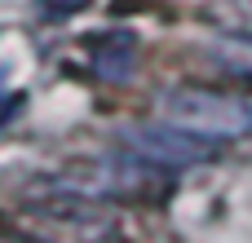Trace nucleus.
Returning a JSON list of instances; mask_svg holds the SVG:
<instances>
[{"label": "nucleus", "mask_w": 252, "mask_h": 243, "mask_svg": "<svg viewBox=\"0 0 252 243\" xmlns=\"http://www.w3.org/2000/svg\"><path fill=\"white\" fill-rule=\"evenodd\" d=\"M22 102H27L22 93H4V89H0V124H4L13 111H22Z\"/></svg>", "instance_id": "5"}, {"label": "nucleus", "mask_w": 252, "mask_h": 243, "mask_svg": "<svg viewBox=\"0 0 252 243\" xmlns=\"http://www.w3.org/2000/svg\"><path fill=\"white\" fill-rule=\"evenodd\" d=\"M80 9V0H44V13H71Z\"/></svg>", "instance_id": "6"}, {"label": "nucleus", "mask_w": 252, "mask_h": 243, "mask_svg": "<svg viewBox=\"0 0 252 243\" xmlns=\"http://www.w3.org/2000/svg\"><path fill=\"white\" fill-rule=\"evenodd\" d=\"M133 62H137V40L124 35V31L102 35V40L93 44V71H97L102 80H124V75L133 71Z\"/></svg>", "instance_id": "3"}, {"label": "nucleus", "mask_w": 252, "mask_h": 243, "mask_svg": "<svg viewBox=\"0 0 252 243\" xmlns=\"http://www.w3.org/2000/svg\"><path fill=\"white\" fill-rule=\"evenodd\" d=\"M128 146L151 159V164H164V168H186V164H199L217 151V137H204V133H190L182 124H146V128H133L128 133Z\"/></svg>", "instance_id": "2"}, {"label": "nucleus", "mask_w": 252, "mask_h": 243, "mask_svg": "<svg viewBox=\"0 0 252 243\" xmlns=\"http://www.w3.org/2000/svg\"><path fill=\"white\" fill-rule=\"evenodd\" d=\"M221 58H226L230 66H239V71L252 75V40H226V44H221Z\"/></svg>", "instance_id": "4"}, {"label": "nucleus", "mask_w": 252, "mask_h": 243, "mask_svg": "<svg viewBox=\"0 0 252 243\" xmlns=\"http://www.w3.org/2000/svg\"><path fill=\"white\" fill-rule=\"evenodd\" d=\"M164 106H168V120L173 124H182L190 133H204V137H217V142H230V137L252 133V106L235 102V97H221V93L182 89Z\"/></svg>", "instance_id": "1"}]
</instances>
